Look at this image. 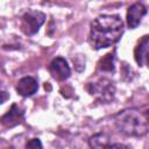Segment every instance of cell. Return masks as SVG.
Returning <instances> with one entry per match:
<instances>
[{
    "instance_id": "8fae6325",
    "label": "cell",
    "mask_w": 149,
    "mask_h": 149,
    "mask_svg": "<svg viewBox=\"0 0 149 149\" xmlns=\"http://www.w3.org/2000/svg\"><path fill=\"white\" fill-rule=\"evenodd\" d=\"M26 149H43V147L38 139H30L26 143Z\"/></svg>"
},
{
    "instance_id": "7a4b0ae2",
    "label": "cell",
    "mask_w": 149,
    "mask_h": 149,
    "mask_svg": "<svg viewBox=\"0 0 149 149\" xmlns=\"http://www.w3.org/2000/svg\"><path fill=\"white\" fill-rule=\"evenodd\" d=\"M114 122L127 136H143L149 132V107L120 111L114 115Z\"/></svg>"
},
{
    "instance_id": "277c9868",
    "label": "cell",
    "mask_w": 149,
    "mask_h": 149,
    "mask_svg": "<svg viewBox=\"0 0 149 149\" xmlns=\"http://www.w3.org/2000/svg\"><path fill=\"white\" fill-rule=\"evenodd\" d=\"M45 21V14L41 10H34L30 9L26 12L21 17V30L26 35H34L38 31L41 26Z\"/></svg>"
},
{
    "instance_id": "8992f818",
    "label": "cell",
    "mask_w": 149,
    "mask_h": 149,
    "mask_svg": "<svg viewBox=\"0 0 149 149\" xmlns=\"http://www.w3.org/2000/svg\"><path fill=\"white\" fill-rule=\"evenodd\" d=\"M134 57L140 66L149 69V35L143 36L136 44L134 50Z\"/></svg>"
},
{
    "instance_id": "ba28073f",
    "label": "cell",
    "mask_w": 149,
    "mask_h": 149,
    "mask_svg": "<svg viewBox=\"0 0 149 149\" xmlns=\"http://www.w3.org/2000/svg\"><path fill=\"white\" fill-rule=\"evenodd\" d=\"M22 120H23V109L16 104H13L12 107L8 109V112L1 116L2 125L9 128L17 126L19 123L22 122Z\"/></svg>"
},
{
    "instance_id": "3957f363",
    "label": "cell",
    "mask_w": 149,
    "mask_h": 149,
    "mask_svg": "<svg viewBox=\"0 0 149 149\" xmlns=\"http://www.w3.org/2000/svg\"><path fill=\"white\" fill-rule=\"evenodd\" d=\"M87 90L91 95H93L98 101L102 104L111 102L115 95L114 83L107 78H99L97 81L88 84Z\"/></svg>"
},
{
    "instance_id": "7c38bea8",
    "label": "cell",
    "mask_w": 149,
    "mask_h": 149,
    "mask_svg": "<svg viewBox=\"0 0 149 149\" xmlns=\"http://www.w3.org/2000/svg\"><path fill=\"white\" fill-rule=\"evenodd\" d=\"M107 149H130V148L122 143H114V144H109Z\"/></svg>"
},
{
    "instance_id": "52a82bcc",
    "label": "cell",
    "mask_w": 149,
    "mask_h": 149,
    "mask_svg": "<svg viewBox=\"0 0 149 149\" xmlns=\"http://www.w3.org/2000/svg\"><path fill=\"white\" fill-rule=\"evenodd\" d=\"M146 14H147V8L144 7V5H142L140 2L133 3L127 10V24H128V27L130 29L136 28L141 23L143 16Z\"/></svg>"
},
{
    "instance_id": "30bf717a",
    "label": "cell",
    "mask_w": 149,
    "mask_h": 149,
    "mask_svg": "<svg viewBox=\"0 0 149 149\" xmlns=\"http://www.w3.org/2000/svg\"><path fill=\"white\" fill-rule=\"evenodd\" d=\"M88 146L91 149H107L109 146V136L105 133H97L90 137Z\"/></svg>"
},
{
    "instance_id": "9c48e42d",
    "label": "cell",
    "mask_w": 149,
    "mask_h": 149,
    "mask_svg": "<svg viewBox=\"0 0 149 149\" xmlns=\"http://www.w3.org/2000/svg\"><path fill=\"white\" fill-rule=\"evenodd\" d=\"M38 88L37 80L34 77H23L16 84V91L22 97H30L33 95Z\"/></svg>"
},
{
    "instance_id": "5b68a950",
    "label": "cell",
    "mask_w": 149,
    "mask_h": 149,
    "mask_svg": "<svg viewBox=\"0 0 149 149\" xmlns=\"http://www.w3.org/2000/svg\"><path fill=\"white\" fill-rule=\"evenodd\" d=\"M49 72L54 79L62 81L70 77L71 70L68 65V62L63 57H56L51 61L49 65Z\"/></svg>"
},
{
    "instance_id": "6da1fadb",
    "label": "cell",
    "mask_w": 149,
    "mask_h": 149,
    "mask_svg": "<svg viewBox=\"0 0 149 149\" xmlns=\"http://www.w3.org/2000/svg\"><path fill=\"white\" fill-rule=\"evenodd\" d=\"M123 34V22L119 15H100L91 22L88 42L95 50L116 43Z\"/></svg>"
}]
</instances>
